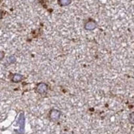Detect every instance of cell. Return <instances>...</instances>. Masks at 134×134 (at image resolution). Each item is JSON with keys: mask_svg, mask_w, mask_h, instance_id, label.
Listing matches in <instances>:
<instances>
[{"mask_svg": "<svg viewBox=\"0 0 134 134\" xmlns=\"http://www.w3.org/2000/svg\"><path fill=\"white\" fill-rule=\"evenodd\" d=\"M3 16V12L2 10H0V19L2 18Z\"/></svg>", "mask_w": 134, "mask_h": 134, "instance_id": "30bf717a", "label": "cell"}, {"mask_svg": "<svg viewBox=\"0 0 134 134\" xmlns=\"http://www.w3.org/2000/svg\"><path fill=\"white\" fill-rule=\"evenodd\" d=\"M97 26V23L94 20H89L85 23V29L86 31H93Z\"/></svg>", "mask_w": 134, "mask_h": 134, "instance_id": "277c9868", "label": "cell"}, {"mask_svg": "<svg viewBox=\"0 0 134 134\" xmlns=\"http://www.w3.org/2000/svg\"><path fill=\"white\" fill-rule=\"evenodd\" d=\"M61 115H62V113L60 110L56 109H52L49 111V117L50 120H52L53 122H57L59 120Z\"/></svg>", "mask_w": 134, "mask_h": 134, "instance_id": "6da1fadb", "label": "cell"}, {"mask_svg": "<svg viewBox=\"0 0 134 134\" xmlns=\"http://www.w3.org/2000/svg\"><path fill=\"white\" fill-rule=\"evenodd\" d=\"M17 124L20 126V131H19L20 134H23V132H24V127H25V116L23 113L20 114L18 119H17Z\"/></svg>", "mask_w": 134, "mask_h": 134, "instance_id": "3957f363", "label": "cell"}, {"mask_svg": "<svg viewBox=\"0 0 134 134\" xmlns=\"http://www.w3.org/2000/svg\"><path fill=\"white\" fill-rule=\"evenodd\" d=\"M60 6H68L71 3V0H58Z\"/></svg>", "mask_w": 134, "mask_h": 134, "instance_id": "8992f818", "label": "cell"}, {"mask_svg": "<svg viewBox=\"0 0 134 134\" xmlns=\"http://www.w3.org/2000/svg\"><path fill=\"white\" fill-rule=\"evenodd\" d=\"M16 61V58L14 56H10V57H8V63H9V64L15 63Z\"/></svg>", "mask_w": 134, "mask_h": 134, "instance_id": "52a82bcc", "label": "cell"}, {"mask_svg": "<svg viewBox=\"0 0 134 134\" xmlns=\"http://www.w3.org/2000/svg\"><path fill=\"white\" fill-rule=\"evenodd\" d=\"M48 90H49V86L44 82L38 83L36 87V91L40 95H44V94H45V93H47Z\"/></svg>", "mask_w": 134, "mask_h": 134, "instance_id": "7a4b0ae2", "label": "cell"}, {"mask_svg": "<svg viewBox=\"0 0 134 134\" xmlns=\"http://www.w3.org/2000/svg\"><path fill=\"white\" fill-rule=\"evenodd\" d=\"M12 81L14 83H17V82H20L23 80V76L21 74H19V73H14L12 76Z\"/></svg>", "mask_w": 134, "mask_h": 134, "instance_id": "5b68a950", "label": "cell"}, {"mask_svg": "<svg viewBox=\"0 0 134 134\" xmlns=\"http://www.w3.org/2000/svg\"><path fill=\"white\" fill-rule=\"evenodd\" d=\"M129 123H130V124H134V112H132V113L129 114Z\"/></svg>", "mask_w": 134, "mask_h": 134, "instance_id": "ba28073f", "label": "cell"}, {"mask_svg": "<svg viewBox=\"0 0 134 134\" xmlns=\"http://www.w3.org/2000/svg\"><path fill=\"white\" fill-rule=\"evenodd\" d=\"M5 56V54L3 51H0V61L3 59V58Z\"/></svg>", "mask_w": 134, "mask_h": 134, "instance_id": "9c48e42d", "label": "cell"}]
</instances>
